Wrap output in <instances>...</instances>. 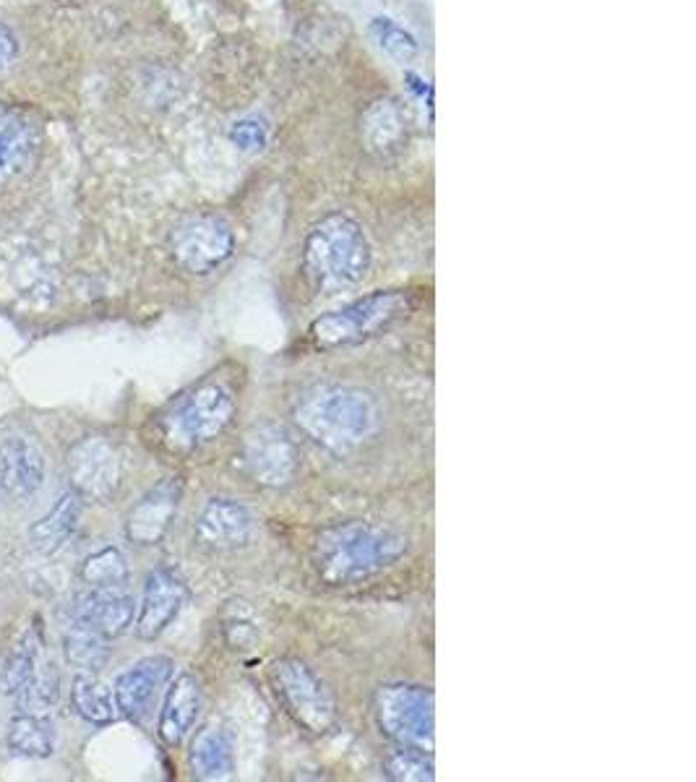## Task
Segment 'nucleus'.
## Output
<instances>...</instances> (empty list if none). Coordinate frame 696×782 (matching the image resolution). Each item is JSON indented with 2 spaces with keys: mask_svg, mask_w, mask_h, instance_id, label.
I'll return each mask as SVG.
<instances>
[{
  "mask_svg": "<svg viewBox=\"0 0 696 782\" xmlns=\"http://www.w3.org/2000/svg\"><path fill=\"white\" fill-rule=\"evenodd\" d=\"M303 269L321 290H345L371 269V246L363 227L345 214H329L311 227L303 243Z\"/></svg>",
  "mask_w": 696,
  "mask_h": 782,
  "instance_id": "obj_4",
  "label": "nucleus"
},
{
  "mask_svg": "<svg viewBox=\"0 0 696 782\" xmlns=\"http://www.w3.org/2000/svg\"><path fill=\"white\" fill-rule=\"evenodd\" d=\"M8 749L29 759H47L55 751L53 723L42 715H16L8 725Z\"/></svg>",
  "mask_w": 696,
  "mask_h": 782,
  "instance_id": "obj_24",
  "label": "nucleus"
},
{
  "mask_svg": "<svg viewBox=\"0 0 696 782\" xmlns=\"http://www.w3.org/2000/svg\"><path fill=\"white\" fill-rule=\"evenodd\" d=\"M415 295L410 290H381L355 300V303L326 313L313 321L308 339L316 350L358 345L365 339L389 332L399 321H405L415 311Z\"/></svg>",
  "mask_w": 696,
  "mask_h": 782,
  "instance_id": "obj_5",
  "label": "nucleus"
},
{
  "mask_svg": "<svg viewBox=\"0 0 696 782\" xmlns=\"http://www.w3.org/2000/svg\"><path fill=\"white\" fill-rule=\"evenodd\" d=\"M133 597L126 587L115 590H89L84 587L81 595L73 600V621L84 623L105 639H118L126 634L133 621Z\"/></svg>",
  "mask_w": 696,
  "mask_h": 782,
  "instance_id": "obj_16",
  "label": "nucleus"
},
{
  "mask_svg": "<svg viewBox=\"0 0 696 782\" xmlns=\"http://www.w3.org/2000/svg\"><path fill=\"white\" fill-rule=\"evenodd\" d=\"M173 660L165 655L144 657L115 678L113 694L118 712L128 720H141L154 707V699L173 676Z\"/></svg>",
  "mask_w": 696,
  "mask_h": 782,
  "instance_id": "obj_13",
  "label": "nucleus"
},
{
  "mask_svg": "<svg viewBox=\"0 0 696 782\" xmlns=\"http://www.w3.org/2000/svg\"><path fill=\"white\" fill-rule=\"evenodd\" d=\"M407 81H410V89L418 94V97H423V100L428 97V100H431V87H428V81H423L420 76H415V73H407Z\"/></svg>",
  "mask_w": 696,
  "mask_h": 782,
  "instance_id": "obj_32",
  "label": "nucleus"
},
{
  "mask_svg": "<svg viewBox=\"0 0 696 782\" xmlns=\"http://www.w3.org/2000/svg\"><path fill=\"white\" fill-rule=\"evenodd\" d=\"M40 128L19 113H8L0 118V186L14 180L32 165L34 154L40 149Z\"/></svg>",
  "mask_w": 696,
  "mask_h": 782,
  "instance_id": "obj_18",
  "label": "nucleus"
},
{
  "mask_svg": "<svg viewBox=\"0 0 696 782\" xmlns=\"http://www.w3.org/2000/svg\"><path fill=\"white\" fill-rule=\"evenodd\" d=\"M79 579L89 590H115L128 584L126 556L118 548H102L81 561Z\"/></svg>",
  "mask_w": 696,
  "mask_h": 782,
  "instance_id": "obj_27",
  "label": "nucleus"
},
{
  "mask_svg": "<svg viewBox=\"0 0 696 782\" xmlns=\"http://www.w3.org/2000/svg\"><path fill=\"white\" fill-rule=\"evenodd\" d=\"M71 707L81 720H87L92 725H110L120 715L113 689L107 683H102L94 673H84V676L73 678Z\"/></svg>",
  "mask_w": 696,
  "mask_h": 782,
  "instance_id": "obj_23",
  "label": "nucleus"
},
{
  "mask_svg": "<svg viewBox=\"0 0 696 782\" xmlns=\"http://www.w3.org/2000/svg\"><path fill=\"white\" fill-rule=\"evenodd\" d=\"M238 412V391L222 376L204 378L201 384L175 397L154 418V433L170 454H191L230 428Z\"/></svg>",
  "mask_w": 696,
  "mask_h": 782,
  "instance_id": "obj_2",
  "label": "nucleus"
},
{
  "mask_svg": "<svg viewBox=\"0 0 696 782\" xmlns=\"http://www.w3.org/2000/svg\"><path fill=\"white\" fill-rule=\"evenodd\" d=\"M42 655V631L40 621H34L19 642L14 644V650L8 652L6 663L0 665V691L8 696H16L21 686L34 676V670L40 665Z\"/></svg>",
  "mask_w": 696,
  "mask_h": 782,
  "instance_id": "obj_21",
  "label": "nucleus"
},
{
  "mask_svg": "<svg viewBox=\"0 0 696 782\" xmlns=\"http://www.w3.org/2000/svg\"><path fill=\"white\" fill-rule=\"evenodd\" d=\"M376 723L389 741L433 754V691L415 683L381 686L373 699Z\"/></svg>",
  "mask_w": 696,
  "mask_h": 782,
  "instance_id": "obj_6",
  "label": "nucleus"
},
{
  "mask_svg": "<svg viewBox=\"0 0 696 782\" xmlns=\"http://www.w3.org/2000/svg\"><path fill=\"white\" fill-rule=\"evenodd\" d=\"M81 514H84V501L73 491L63 493L55 501V506L47 511L45 517L37 519L29 530V543L37 553L53 556L63 545L73 537V532L79 530Z\"/></svg>",
  "mask_w": 696,
  "mask_h": 782,
  "instance_id": "obj_19",
  "label": "nucleus"
},
{
  "mask_svg": "<svg viewBox=\"0 0 696 782\" xmlns=\"http://www.w3.org/2000/svg\"><path fill=\"white\" fill-rule=\"evenodd\" d=\"M407 553V537L394 527L347 522L329 527L313 548V564L329 584H355L376 577Z\"/></svg>",
  "mask_w": 696,
  "mask_h": 782,
  "instance_id": "obj_1",
  "label": "nucleus"
},
{
  "mask_svg": "<svg viewBox=\"0 0 696 782\" xmlns=\"http://www.w3.org/2000/svg\"><path fill=\"white\" fill-rule=\"evenodd\" d=\"M230 141L240 149H246V152H259L264 149L266 141H269V133H266V126L261 120H240L235 126L230 128Z\"/></svg>",
  "mask_w": 696,
  "mask_h": 782,
  "instance_id": "obj_30",
  "label": "nucleus"
},
{
  "mask_svg": "<svg viewBox=\"0 0 696 782\" xmlns=\"http://www.w3.org/2000/svg\"><path fill=\"white\" fill-rule=\"evenodd\" d=\"M384 772L389 780L397 782H431L433 777V756L428 751L397 746L384 762Z\"/></svg>",
  "mask_w": 696,
  "mask_h": 782,
  "instance_id": "obj_28",
  "label": "nucleus"
},
{
  "mask_svg": "<svg viewBox=\"0 0 696 782\" xmlns=\"http://www.w3.org/2000/svg\"><path fill=\"white\" fill-rule=\"evenodd\" d=\"M295 423L321 449L347 454L373 436L378 412L365 391L352 386H319L300 397Z\"/></svg>",
  "mask_w": 696,
  "mask_h": 782,
  "instance_id": "obj_3",
  "label": "nucleus"
},
{
  "mask_svg": "<svg viewBox=\"0 0 696 782\" xmlns=\"http://www.w3.org/2000/svg\"><path fill=\"white\" fill-rule=\"evenodd\" d=\"M201 707H204V694H201L199 681L191 673H180L170 683L165 702H162L160 725H157L160 741L173 749L180 746L199 720Z\"/></svg>",
  "mask_w": 696,
  "mask_h": 782,
  "instance_id": "obj_17",
  "label": "nucleus"
},
{
  "mask_svg": "<svg viewBox=\"0 0 696 782\" xmlns=\"http://www.w3.org/2000/svg\"><path fill=\"white\" fill-rule=\"evenodd\" d=\"M180 498H183V478L173 475L149 488L144 496L131 506L126 517V537L133 545L152 548L165 540L178 514Z\"/></svg>",
  "mask_w": 696,
  "mask_h": 782,
  "instance_id": "obj_11",
  "label": "nucleus"
},
{
  "mask_svg": "<svg viewBox=\"0 0 696 782\" xmlns=\"http://www.w3.org/2000/svg\"><path fill=\"white\" fill-rule=\"evenodd\" d=\"M365 146L373 154H392L407 139V118L394 100H376L360 120Z\"/></svg>",
  "mask_w": 696,
  "mask_h": 782,
  "instance_id": "obj_20",
  "label": "nucleus"
},
{
  "mask_svg": "<svg viewBox=\"0 0 696 782\" xmlns=\"http://www.w3.org/2000/svg\"><path fill=\"white\" fill-rule=\"evenodd\" d=\"M235 238L225 219L217 214H199L186 219L173 232L170 251L175 264L188 274H209L232 256Z\"/></svg>",
  "mask_w": 696,
  "mask_h": 782,
  "instance_id": "obj_9",
  "label": "nucleus"
},
{
  "mask_svg": "<svg viewBox=\"0 0 696 782\" xmlns=\"http://www.w3.org/2000/svg\"><path fill=\"white\" fill-rule=\"evenodd\" d=\"M272 686L287 715L311 736H324L337 723V702L326 683L305 663L285 657L272 665Z\"/></svg>",
  "mask_w": 696,
  "mask_h": 782,
  "instance_id": "obj_7",
  "label": "nucleus"
},
{
  "mask_svg": "<svg viewBox=\"0 0 696 782\" xmlns=\"http://www.w3.org/2000/svg\"><path fill=\"white\" fill-rule=\"evenodd\" d=\"M256 519L246 504L232 498H212L196 519V543L209 551H232L246 545Z\"/></svg>",
  "mask_w": 696,
  "mask_h": 782,
  "instance_id": "obj_15",
  "label": "nucleus"
},
{
  "mask_svg": "<svg viewBox=\"0 0 696 782\" xmlns=\"http://www.w3.org/2000/svg\"><path fill=\"white\" fill-rule=\"evenodd\" d=\"M68 483L81 501L107 504L120 488L123 462L105 436H87L76 441L66 459Z\"/></svg>",
  "mask_w": 696,
  "mask_h": 782,
  "instance_id": "obj_8",
  "label": "nucleus"
},
{
  "mask_svg": "<svg viewBox=\"0 0 696 782\" xmlns=\"http://www.w3.org/2000/svg\"><path fill=\"white\" fill-rule=\"evenodd\" d=\"M14 58H16V37L8 32V27L0 24V73L11 68Z\"/></svg>",
  "mask_w": 696,
  "mask_h": 782,
  "instance_id": "obj_31",
  "label": "nucleus"
},
{
  "mask_svg": "<svg viewBox=\"0 0 696 782\" xmlns=\"http://www.w3.org/2000/svg\"><path fill=\"white\" fill-rule=\"evenodd\" d=\"M371 34L376 37V42L384 47L386 53L392 55L397 63H410L418 55V42L407 29H402L397 21L386 19V16H378L371 21Z\"/></svg>",
  "mask_w": 696,
  "mask_h": 782,
  "instance_id": "obj_29",
  "label": "nucleus"
},
{
  "mask_svg": "<svg viewBox=\"0 0 696 782\" xmlns=\"http://www.w3.org/2000/svg\"><path fill=\"white\" fill-rule=\"evenodd\" d=\"M243 462L253 483L264 488H287L298 475L300 454L282 425H259L243 441Z\"/></svg>",
  "mask_w": 696,
  "mask_h": 782,
  "instance_id": "obj_10",
  "label": "nucleus"
},
{
  "mask_svg": "<svg viewBox=\"0 0 696 782\" xmlns=\"http://www.w3.org/2000/svg\"><path fill=\"white\" fill-rule=\"evenodd\" d=\"M60 699V670L55 663L37 665L34 676L29 678L16 694V712L19 715L47 717L55 710Z\"/></svg>",
  "mask_w": 696,
  "mask_h": 782,
  "instance_id": "obj_25",
  "label": "nucleus"
},
{
  "mask_svg": "<svg viewBox=\"0 0 696 782\" xmlns=\"http://www.w3.org/2000/svg\"><path fill=\"white\" fill-rule=\"evenodd\" d=\"M191 769L199 780H225L232 772V741L225 730L204 728L191 743Z\"/></svg>",
  "mask_w": 696,
  "mask_h": 782,
  "instance_id": "obj_22",
  "label": "nucleus"
},
{
  "mask_svg": "<svg viewBox=\"0 0 696 782\" xmlns=\"http://www.w3.org/2000/svg\"><path fill=\"white\" fill-rule=\"evenodd\" d=\"M188 600V587L175 569L160 566L149 574L144 584L139 616H136V634L139 639L154 642L167 631V626L178 618Z\"/></svg>",
  "mask_w": 696,
  "mask_h": 782,
  "instance_id": "obj_12",
  "label": "nucleus"
},
{
  "mask_svg": "<svg viewBox=\"0 0 696 782\" xmlns=\"http://www.w3.org/2000/svg\"><path fill=\"white\" fill-rule=\"evenodd\" d=\"M63 652H66L68 665L84 670V673H100L110 660L107 639L79 621H73L71 629L66 631Z\"/></svg>",
  "mask_w": 696,
  "mask_h": 782,
  "instance_id": "obj_26",
  "label": "nucleus"
},
{
  "mask_svg": "<svg viewBox=\"0 0 696 782\" xmlns=\"http://www.w3.org/2000/svg\"><path fill=\"white\" fill-rule=\"evenodd\" d=\"M45 483V454L40 446L21 436L0 441V496L11 504H24Z\"/></svg>",
  "mask_w": 696,
  "mask_h": 782,
  "instance_id": "obj_14",
  "label": "nucleus"
}]
</instances>
